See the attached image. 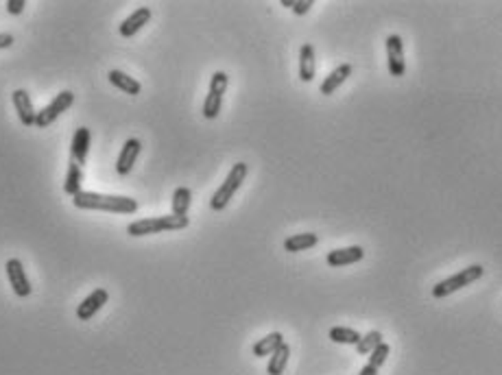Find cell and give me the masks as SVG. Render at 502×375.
I'll list each match as a JSON object with an SVG mask.
<instances>
[{"label": "cell", "instance_id": "21", "mask_svg": "<svg viewBox=\"0 0 502 375\" xmlns=\"http://www.w3.org/2000/svg\"><path fill=\"white\" fill-rule=\"evenodd\" d=\"M190 203H192L190 188L179 185L177 190L173 192V201H170V205H173V214H175V216H188Z\"/></svg>", "mask_w": 502, "mask_h": 375}, {"label": "cell", "instance_id": "23", "mask_svg": "<svg viewBox=\"0 0 502 375\" xmlns=\"http://www.w3.org/2000/svg\"><path fill=\"white\" fill-rule=\"evenodd\" d=\"M328 336L332 343H339V345H359L363 334H359L356 330H350V327H332L328 332Z\"/></svg>", "mask_w": 502, "mask_h": 375}, {"label": "cell", "instance_id": "2", "mask_svg": "<svg viewBox=\"0 0 502 375\" xmlns=\"http://www.w3.org/2000/svg\"><path fill=\"white\" fill-rule=\"evenodd\" d=\"M190 225L188 216H175V214H168V216H151V219H140L127 225V234L131 238H140V236H151V234H162V232H177V230H186Z\"/></svg>", "mask_w": 502, "mask_h": 375}, {"label": "cell", "instance_id": "11", "mask_svg": "<svg viewBox=\"0 0 502 375\" xmlns=\"http://www.w3.org/2000/svg\"><path fill=\"white\" fill-rule=\"evenodd\" d=\"M11 101H13V107H16L18 112V118L24 127H33L35 125V118H37V112L33 110V103H31V97L26 90H16L11 94Z\"/></svg>", "mask_w": 502, "mask_h": 375}, {"label": "cell", "instance_id": "28", "mask_svg": "<svg viewBox=\"0 0 502 375\" xmlns=\"http://www.w3.org/2000/svg\"><path fill=\"white\" fill-rule=\"evenodd\" d=\"M378 371H380L378 367H374L372 363H367V365L361 369V373H359V375H378Z\"/></svg>", "mask_w": 502, "mask_h": 375}, {"label": "cell", "instance_id": "25", "mask_svg": "<svg viewBox=\"0 0 502 375\" xmlns=\"http://www.w3.org/2000/svg\"><path fill=\"white\" fill-rule=\"evenodd\" d=\"M310 7H314V0H295L293 13H297V16H306V13L310 11Z\"/></svg>", "mask_w": 502, "mask_h": 375}, {"label": "cell", "instance_id": "12", "mask_svg": "<svg viewBox=\"0 0 502 375\" xmlns=\"http://www.w3.org/2000/svg\"><path fill=\"white\" fill-rule=\"evenodd\" d=\"M90 140H92V133L88 127H79L72 136V144H70V159L77 162L79 166L86 164L88 159V153H90Z\"/></svg>", "mask_w": 502, "mask_h": 375}, {"label": "cell", "instance_id": "15", "mask_svg": "<svg viewBox=\"0 0 502 375\" xmlns=\"http://www.w3.org/2000/svg\"><path fill=\"white\" fill-rule=\"evenodd\" d=\"M350 74H352V65H350V63H341L339 68H334L332 72H330V74L323 79L321 85H319V92L325 94V97H330V94H334L343 83L348 81Z\"/></svg>", "mask_w": 502, "mask_h": 375}, {"label": "cell", "instance_id": "6", "mask_svg": "<svg viewBox=\"0 0 502 375\" xmlns=\"http://www.w3.org/2000/svg\"><path fill=\"white\" fill-rule=\"evenodd\" d=\"M74 103V94L70 90H63L59 92L55 99H52L44 110H39L37 112V118H35V127L39 129H46L50 123H55V120L63 114V112H68L70 107Z\"/></svg>", "mask_w": 502, "mask_h": 375}, {"label": "cell", "instance_id": "26", "mask_svg": "<svg viewBox=\"0 0 502 375\" xmlns=\"http://www.w3.org/2000/svg\"><path fill=\"white\" fill-rule=\"evenodd\" d=\"M26 7V0H7V11L11 16H20Z\"/></svg>", "mask_w": 502, "mask_h": 375}, {"label": "cell", "instance_id": "22", "mask_svg": "<svg viewBox=\"0 0 502 375\" xmlns=\"http://www.w3.org/2000/svg\"><path fill=\"white\" fill-rule=\"evenodd\" d=\"M284 343V336L280 332H271L269 336H264V338H260L256 345H254V356L256 358H262V356H271L277 347H280Z\"/></svg>", "mask_w": 502, "mask_h": 375}, {"label": "cell", "instance_id": "9", "mask_svg": "<svg viewBox=\"0 0 502 375\" xmlns=\"http://www.w3.org/2000/svg\"><path fill=\"white\" fill-rule=\"evenodd\" d=\"M108 299H110V292L105 290V288L92 290L88 297L81 303H79V307H77V318L79 321H90L105 303H108Z\"/></svg>", "mask_w": 502, "mask_h": 375}, {"label": "cell", "instance_id": "29", "mask_svg": "<svg viewBox=\"0 0 502 375\" xmlns=\"http://www.w3.org/2000/svg\"><path fill=\"white\" fill-rule=\"evenodd\" d=\"M293 3H295V0H282V7H290V9H293Z\"/></svg>", "mask_w": 502, "mask_h": 375}, {"label": "cell", "instance_id": "5", "mask_svg": "<svg viewBox=\"0 0 502 375\" xmlns=\"http://www.w3.org/2000/svg\"><path fill=\"white\" fill-rule=\"evenodd\" d=\"M228 85H230V77L223 70H217L212 74V79H210V92H208V97L203 101V118L214 120L221 114L223 94L228 92Z\"/></svg>", "mask_w": 502, "mask_h": 375}, {"label": "cell", "instance_id": "13", "mask_svg": "<svg viewBox=\"0 0 502 375\" xmlns=\"http://www.w3.org/2000/svg\"><path fill=\"white\" fill-rule=\"evenodd\" d=\"M365 258L363 247L354 245V247H345V249H334L325 256V262L330 266H348V264H356Z\"/></svg>", "mask_w": 502, "mask_h": 375}, {"label": "cell", "instance_id": "7", "mask_svg": "<svg viewBox=\"0 0 502 375\" xmlns=\"http://www.w3.org/2000/svg\"><path fill=\"white\" fill-rule=\"evenodd\" d=\"M5 271H7V277H9V284H11V288H13V292L18 294V297H29L31 294V281H29V275H26V271H24V266H22V262L18 260V258H11V260H7V264H5Z\"/></svg>", "mask_w": 502, "mask_h": 375}, {"label": "cell", "instance_id": "17", "mask_svg": "<svg viewBox=\"0 0 502 375\" xmlns=\"http://www.w3.org/2000/svg\"><path fill=\"white\" fill-rule=\"evenodd\" d=\"M108 79H110V83H112L114 88L123 90L125 94H131V97H138V94L142 92V85H140V81H136L134 77L125 74L123 70H110Z\"/></svg>", "mask_w": 502, "mask_h": 375}, {"label": "cell", "instance_id": "20", "mask_svg": "<svg viewBox=\"0 0 502 375\" xmlns=\"http://www.w3.org/2000/svg\"><path fill=\"white\" fill-rule=\"evenodd\" d=\"M288 358H290V347L286 343H282L277 349L271 354L269 358V365H267V373L269 375H282L286 365H288Z\"/></svg>", "mask_w": 502, "mask_h": 375}, {"label": "cell", "instance_id": "4", "mask_svg": "<svg viewBox=\"0 0 502 375\" xmlns=\"http://www.w3.org/2000/svg\"><path fill=\"white\" fill-rule=\"evenodd\" d=\"M483 273H485V269H483L481 264H472V266H468V269L459 271L456 275H452V277H448V279L439 281V284L432 288V297L443 299V297H448V294H452V292H456V290H461V288L472 286L474 281L483 277Z\"/></svg>", "mask_w": 502, "mask_h": 375}, {"label": "cell", "instance_id": "3", "mask_svg": "<svg viewBox=\"0 0 502 375\" xmlns=\"http://www.w3.org/2000/svg\"><path fill=\"white\" fill-rule=\"evenodd\" d=\"M247 172H249V166H247L245 162L234 164L232 170L228 172L225 181L221 183V188L212 194V199H210V207H212L214 212L225 210L228 203L232 201V196H234L236 192H239V188L243 185V181H245V177H247Z\"/></svg>", "mask_w": 502, "mask_h": 375}, {"label": "cell", "instance_id": "27", "mask_svg": "<svg viewBox=\"0 0 502 375\" xmlns=\"http://www.w3.org/2000/svg\"><path fill=\"white\" fill-rule=\"evenodd\" d=\"M13 44V35L11 33H0V50L9 48Z\"/></svg>", "mask_w": 502, "mask_h": 375}, {"label": "cell", "instance_id": "24", "mask_svg": "<svg viewBox=\"0 0 502 375\" xmlns=\"http://www.w3.org/2000/svg\"><path fill=\"white\" fill-rule=\"evenodd\" d=\"M380 343H385V341H382V334L378 330H372V332L365 334L359 345H356V352H359L361 356H369Z\"/></svg>", "mask_w": 502, "mask_h": 375}, {"label": "cell", "instance_id": "18", "mask_svg": "<svg viewBox=\"0 0 502 375\" xmlns=\"http://www.w3.org/2000/svg\"><path fill=\"white\" fill-rule=\"evenodd\" d=\"M81 185H83V172H81V166L77 162L68 164V172H66V179H63V192L70 194V196H77L81 192Z\"/></svg>", "mask_w": 502, "mask_h": 375}, {"label": "cell", "instance_id": "14", "mask_svg": "<svg viewBox=\"0 0 502 375\" xmlns=\"http://www.w3.org/2000/svg\"><path fill=\"white\" fill-rule=\"evenodd\" d=\"M149 20H151V7H140L131 13L129 18L123 20V24L118 26V33H121L123 37H134Z\"/></svg>", "mask_w": 502, "mask_h": 375}, {"label": "cell", "instance_id": "16", "mask_svg": "<svg viewBox=\"0 0 502 375\" xmlns=\"http://www.w3.org/2000/svg\"><path fill=\"white\" fill-rule=\"evenodd\" d=\"M317 72V59H314V46L301 44L299 48V79L303 83H310Z\"/></svg>", "mask_w": 502, "mask_h": 375}, {"label": "cell", "instance_id": "19", "mask_svg": "<svg viewBox=\"0 0 502 375\" xmlns=\"http://www.w3.org/2000/svg\"><path fill=\"white\" fill-rule=\"evenodd\" d=\"M317 243H319V236L317 234H295V236H288L284 240V251L288 253H297V251H306V249H312Z\"/></svg>", "mask_w": 502, "mask_h": 375}, {"label": "cell", "instance_id": "1", "mask_svg": "<svg viewBox=\"0 0 502 375\" xmlns=\"http://www.w3.org/2000/svg\"><path fill=\"white\" fill-rule=\"evenodd\" d=\"M72 203L79 210H101V212H114V214H134L138 210L136 199L86 192V190H81L77 196H72Z\"/></svg>", "mask_w": 502, "mask_h": 375}, {"label": "cell", "instance_id": "10", "mask_svg": "<svg viewBox=\"0 0 502 375\" xmlns=\"http://www.w3.org/2000/svg\"><path fill=\"white\" fill-rule=\"evenodd\" d=\"M140 149H142V144L138 138H129L125 144H123V149H121V155H118L116 159V172L118 175H129L131 168H134L136 164V159L140 155Z\"/></svg>", "mask_w": 502, "mask_h": 375}, {"label": "cell", "instance_id": "8", "mask_svg": "<svg viewBox=\"0 0 502 375\" xmlns=\"http://www.w3.org/2000/svg\"><path fill=\"white\" fill-rule=\"evenodd\" d=\"M387 57H389V72L391 77H404L406 74V59H404V44L398 33H391L387 37Z\"/></svg>", "mask_w": 502, "mask_h": 375}]
</instances>
